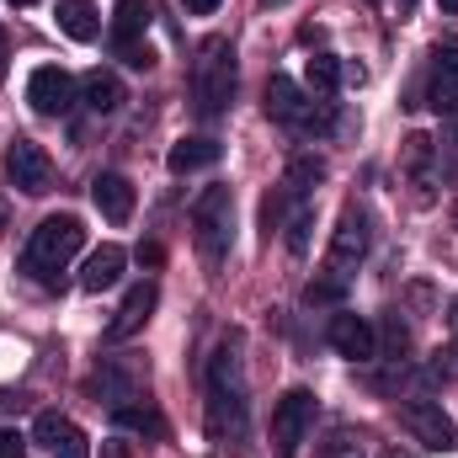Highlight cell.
<instances>
[{"label": "cell", "mask_w": 458, "mask_h": 458, "mask_svg": "<svg viewBox=\"0 0 458 458\" xmlns=\"http://www.w3.org/2000/svg\"><path fill=\"white\" fill-rule=\"evenodd\" d=\"M245 427H250V400H245L240 342H219L208 357V432L219 448H240Z\"/></svg>", "instance_id": "1"}, {"label": "cell", "mask_w": 458, "mask_h": 458, "mask_svg": "<svg viewBox=\"0 0 458 458\" xmlns=\"http://www.w3.org/2000/svg\"><path fill=\"white\" fill-rule=\"evenodd\" d=\"M81 245H86V225H81L75 214H48L43 225L27 234V245H21V272H27L32 283L54 288L59 272L81 256Z\"/></svg>", "instance_id": "2"}, {"label": "cell", "mask_w": 458, "mask_h": 458, "mask_svg": "<svg viewBox=\"0 0 458 458\" xmlns=\"http://www.w3.org/2000/svg\"><path fill=\"white\" fill-rule=\"evenodd\" d=\"M234 86H240V70H234V43L229 38H203L198 59H192V107L203 123L229 113L234 102Z\"/></svg>", "instance_id": "3"}, {"label": "cell", "mask_w": 458, "mask_h": 458, "mask_svg": "<svg viewBox=\"0 0 458 458\" xmlns=\"http://www.w3.org/2000/svg\"><path fill=\"white\" fill-rule=\"evenodd\" d=\"M192 234H198V250H203L208 267H219L229 256V245H234V192H229L225 182H214V187L198 192V203H192Z\"/></svg>", "instance_id": "4"}, {"label": "cell", "mask_w": 458, "mask_h": 458, "mask_svg": "<svg viewBox=\"0 0 458 458\" xmlns=\"http://www.w3.org/2000/svg\"><path fill=\"white\" fill-rule=\"evenodd\" d=\"M267 117H272V123H288V128H299V133H326V128H331V102H315V97H304L299 81L272 75V81H267Z\"/></svg>", "instance_id": "5"}, {"label": "cell", "mask_w": 458, "mask_h": 458, "mask_svg": "<svg viewBox=\"0 0 458 458\" xmlns=\"http://www.w3.org/2000/svg\"><path fill=\"white\" fill-rule=\"evenodd\" d=\"M310 427H315V394H310V389H288V394L272 405V454L293 458L304 448Z\"/></svg>", "instance_id": "6"}, {"label": "cell", "mask_w": 458, "mask_h": 458, "mask_svg": "<svg viewBox=\"0 0 458 458\" xmlns=\"http://www.w3.org/2000/svg\"><path fill=\"white\" fill-rule=\"evenodd\" d=\"M400 421H405V432H411L421 448H432V454H448L458 443L454 416H448L437 400H405V405H400Z\"/></svg>", "instance_id": "7"}, {"label": "cell", "mask_w": 458, "mask_h": 458, "mask_svg": "<svg viewBox=\"0 0 458 458\" xmlns=\"http://www.w3.org/2000/svg\"><path fill=\"white\" fill-rule=\"evenodd\" d=\"M75 97H81V86H75V75L59 70V64H38V70L27 75V102H32L38 117H64L75 107Z\"/></svg>", "instance_id": "8"}, {"label": "cell", "mask_w": 458, "mask_h": 458, "mask_svg": "<svg viewBox=\"0 0 458 458\" xmlns=\"http://www.w3.org/2000/svg\"><path fill=\"white\" fill-rule=\"evenodd\" d=\"M368 245H373V229H368V214L352 203V208H342V219H336V229H331V272L336 277H352V267L368 256Z\"/></svg>", "instance_id": "9"}, {"label": "cell", "mask_w": 458, "mask_h": 458, "mask_svg": "<svg viewBox=\"0 0 458 458\" xmlns=\"http://www.w3.org/2000/svg\"><path fill=\"white\" fill-rule=\"evenodd\" d=\"M5 176H11L27 198H43L48 182H54V160H48L43 144H32V139H11V149H5Z\"/></svg>", "instance_id": "10"}, {"label": "cell", "mask_w": 458, "mask_h": 458, "mask_svg": "<svg viewBox=\"0 0 458 458\" xmlns=\"http://www.w3.org/2000/svg\"><path fill=\"white\" fill-rule=\"evenodd\" d=\"M326 342L336 346L342 357H352V362H368V357H378L373 320H368V315H352V310H336V315H331V326H326Z\"/></svg>", "instance_id": "11"}, {"label": "cell", "mask_w": 458, "mask_h": 458, "mask_svg": "<svg viewBox=\"0 0 458 458\" xmlns=\"http://www.w3.org/2000/svg\"><path fill=\"white\" fill-rule=\"evenodd\" d=\"M32 437H38V443H43L54 458H91L86 432H81L70 416H59V411H38V421H32Z\"/></svg>", "instance_id": "12"}, {"label": "cell", "mask_w": 458, "mask_h": 458, "mask_svg": "<svg viewBox=\"0 0 458 458\" xmlns=\"http://www.w3.org/2000/svg\"><path fill=\"white\" fill-rule=\"evenodd\" d=\"M155 304H160V288H155V283L128 288V293H123V304H117V315L107 320V342H128V336H139V331L149 326Z\"/></svg>", "instance_id": "13"}, {"label": "cell", "mask_w": 458, "mask_h": 458, "mask_svg": "<svg viewBox=\"0 0 458 458\" xmlns=\"http://www.w3.org/2000/svg\"><path fill=\"white\" fill-rule=\"evenodd\" d=\"M91 203L102 208L107 225H128V219H133V182H128L123 171H102V176L91 182Z\"/></svg>", "instance_id": "14"}, {"label": "cell", "mask_w": 458, "mask_h": 458, "mask_svg": "<svg viewBox=\"0 0 458 458\" xmlns=\"http://www.w3.org/2000/svg\"><path fill=\"white\" fill-rule=\"evenodd\" d=\"M219 155H225V144L219 139H176L171 144V155H165V171L171 176H192V171H208V165H219Z\"/></svg>", "instance_id": "15"}, {"label": "cell", "mask_w": 458, "mask_h": 458, "mask_svg": "<svg viewBox=\"0 0 458 458\" xmlns=\"http://www.w3.org/2000/svg\"><path fill=\"white\" fill-rule=\"evenodd\" d=\"M123 267H128L123 245H102V250H91V256H86V267H81V288H86V293L113 288L117 277H123Z\"/></svg>", "instance_id": "16"}, {"label": "cell", "mask_w": 458, "mask_h": 458, "mask_svg": "<svg viewBox=\"0 0 458 458\" xmlns=\"http://www.w3.org/2000/svg\"><path fill=\"white\" fill-rule=\"evenodd\" d=\"M144 32H149V5H144V0H117V11H113L117 54H123V48H139V43H144Z\"/></svg>", "instance_id": "17"}, {"label": "cell", "mask_w": 458, "mask_h": 458, "mask_svg": "<svg viewBox=\"0 0 458 458\" xmlns=\"http://www.w3.org/2000/svg\"><path fill=\"white\" fill-rule=\"evenodd\" d=\"M81 102H86L91 113H117L128 97H123V81H117L113 70H86V81H81Z\"/></svg>", "instance_id": "18"}, {"label": "cell", "mask_w": 458, "mask_h": 458, "mask_svg": "<svg viewBox=\"0 0 458 458\" xmlns=\"http://www.w3.org/2000/svg\"><path fill=\"white\" fill-rule=\"evenodd\" d=\"M59 32L75 43H91L102 32V11L91 0H59Z\"/></svg>", "instance_id": "19"}, {"label": "cell", "mask_w": 458, "mask_h": 458, "mask_svg": "<svg viewBox=\"0 0 458 458\" xmlns=\"http://www.w3.org/2000/svg\"><path fill=\"white\" fill-rule=\"evenodd\" d=\"M113 427H123V432H139V437H155V443L171 432V427H165V416H160L149 400H144V405H133V400H128V405H117V411H113Z\"/></svg>", "instance_id": "20"}, {"label": "cell", "mask_w": 458, "mask_h": 458, "mask_svg": "<svg viewBox=\"0 0 458 458\" xmlns=\"http://www.w3.org/2000/svg\"><path fill=\"white\" fill-rule=\"evenodd\" d=\"M405 160H411V182H416V198H421V203H432V139H427V133L405 139Z\"/></svg>", "instance_id": "21"}, {"label": "cell", "mask_w": 458, "mask_h": 458, "mask_svg": "<svg viewBox=\"0 0 458 458\" xmlns=\"http://www.w3.org/2000/svg\"><path fill=\"white\" fill-rule=\"evenodd\" d=\"M320 182H326V160H320V155H293V160H288V176H283V187H288L293 198H310Z\"/></svg>", "instance_id": "22"}, {"label": "cell", "mask_w": 458, "mask_h": 458, "mask_svg": "<svg viewBox=\"0 0 458 458\" xmlns=\"http://www.w3.org/2000/svg\"><path fill=\"white\" fill-rule=\"evenodd\" d=\"M304 75H310V86L320 91V97H331L336 86L346 81V70H342V59H331V54H315L310 64H304Z\"/></svg>", "instance_id": "23"}, {"label": "cell", "mask_w": 458, "mask_h": 458, "mask_svg": "<svg viewBox=\"0 0 458 458\" xmlns=\"http://www.w3.org/2000/svg\"><path fill=\"white\" fill-rule=\"evenodd\" d=\"M320 458H368L362 432H352V427H331V437L320 443Z\"/></svg>", "instance_id": "24"}, {"label": "cell", "mask_w": 458, "mask_h": 458, "mask_svg": "<svg viewBox=\"0 0 458 458\" xmlns=\"http://www.w3.org/2000/svg\"><path fill=\"white\" fill-rule=\"evenodd\" d=\"M310 229H315V208L304 203V208L288 219V250H293V256H304V250H310Z\"/></svg>", "instance_id": "25"}, {"label": "cell", "mask_w": 458, "mask_h": 458, "mask_svg": "<svg viewBox=\"0 0 458 458\" xmlns=\"http://www.w3.org/2000/svg\"><path fill=\"white\" fill-rule=\"evenodd\" d=\"M427 107H437V113H458V81L437 75V81H432V91H427Z\"/></svg>", "instance_id": "26"}, {"label": "cell", "mask_w": 458, "mask_h": 458, "mask_svg": "<svg viewBox=\"0 0 458 458\" xmlns=\"http://www.w3.org/2000/svg\"><path fill=\"white\" fill-rule=\"evenodd\" d=\"M342 293H346V277H336V272H331L326 283H310V288H304L310 304H342Z\"/></svg>", "instance_id": "27"}, {"label": "cell", "mask_w": 458, "mask_h": 458, "mask_svg": "<svg viewBox=\"0 0 458 458\" xmlns=\"http://www.w3.org/2000/svg\"><path fill=\"white\" fill-rule=\"evenodd\" d=\"M0 458H27V432L21 427H0Z\"/></svg>", "instance_id": "28"}, {"label": "cell", "mask_w": 458, "mask_h": 458, "mask_svg": "<svg viewBox=\"0 0 458 458\" xmlns=\"http://www.w3.org/2000/svg\"><path fill=\"white\" fill-rule=\"evenodd\" d=\"M437 75H448V81H458V43H437Z\"/></svg>", "instance_id": "29"}, {"label": "cell", "mask_w": 458, "mask_h": 458, "mask_svg": "<svg viewBox=\"0 0 458 458\" xmlns=\"http://www.w3.org/2000/svg\"><path fill=\"white\" fill-rule=\"evenodd\" d=\"M117 59H123L128 70H149V64H155V48H149V43H139V48H123Z\"/></svg>", "instance_id": "30"}, {"label": "cell", "mask_w": 458, "mask_h": 458, "mask_svg": "<svg viewBox=\"0 0 458 458\" xmlns=\"http://www.w3.org/2000/svg\"><path fill=\"white\" fill-rule=\"evenodd\" d=\"M384 342H389V352H394V357L405 352V342H411V331H405V320H400V315H389V336H384Z\"/></svg>", "instance_id": "31"}, {"label": "cell", "mask_w": 458, "mask_h": 458, "mask_svg": "<svg viewBox=\"0 0 458 458\" xmlns=\"http://www.w3.org/2000/svg\"><path fill=\"white\" fill-rule=\"evenodd\" d=\"M219 5H225V0H182V11H187V16H214Z\"/></svg>", "instance_id": "32"}, {"label": "cell", "mask_w": 458, "mask_h": 458, "mask_svg": "<svg viewBox=\"0 0 458 458\" xmlns=\"http://www.w3.org/2000/svg\"><path fill=\"white\" fill-rule=\"evenodd\" d=\"M139 261H144V267H160V245H155V240H149V245H139Z\"/></svg>", "instance_id": "33"}, {"label": "cell", "mask_w": 458, "mask_h": 458, "mask_svg": "<svg viewBox=\"0 0 458 458\" xmlns=\"http://www.w3.org/2000/svg\"><path fill=\"white\" fill-rule=\"evenodd\" d=\"M102 458H133V448L128 443H102Z\"/></svg>", "instance_id": "34"}, {"label": "cell", "mask_w": 458, "mask_h": 458, "mask_svg": "<svg viewBox=\"0 0 458 458\" xmlns=\"http://www.w3.org/2000/svg\"><path fill=\"white\" fill-rule=\"evenodd\" d=\"M5 59H11V43H5V27H0V75H5Z\"/></svg>", "instance_id": "35"}, {"label": "cell", "mask_w": 458, "mask_h": 458, "mask_svg": "<svg viewBox=\"0 0 458 458\" xmlns=\"http://www.w3.org/2000/svg\"><path fill=\"white\" fill-rule=\"evenodd\" d=\"M443 368H448V373H458V346L448 352V362H443Z\"/></svg>", "instance_id": "36"}, {"label": "cell", "mask_w": 458, "mask_h": 458, "mask_svg": "<svg viewBox=\"0 0 458 458\" xmlns=\"http://www.w3.org/2000/svg\"><path fill=\"white\" fill-rule=\"evenodd\" d=\"M437 5H443V11H448V16H458V0H437Z\"/></svg>", "instance_id": "37"}, {"label": "cell", "mask_w": 458, "mask_h": 458, "mask_svg": "<svg viewBox=\"0 0 458 458\" xmlns=\"http://www.w3.org/2000/svg\"><path fill=\"white\" fill-rule=\"evenodd\" d=\"M5 219H11V208H5V198H0V229H5Z\"/></svg>", "instance_id": "38"}, {"label": "cell", "mask_w": 458, "mask_h": 458, "mask_svg": "<svg viewBox=\"0 0 458 458\" xmlns=\"http://www.w3.org/2000/svg\"><path fill=\"white\" fill-rule=\"evenodd\" d=\"M11 5H38V0H11Z\"/></svg>", "instance_id": "39"}, {"label": "cell", "mask_w": 458, "mask_h": 458, "mask_svg": "<svg viewBox=\"0 0 458 458\" xmlns=\"http://www.w3.org/2000/svg\"><path fill=\"white\" fill-rule=\"evenodd\" d=\"M267 5H283V0H267Z\"/></svg>", "instance_id": "40"}, {"label": "cell", "mask_w": 458, "mask_h": 458, "mask_svg": "<svg viewBox=\"0 0 458 458\" xmlns=\"http://www.w3.org/2000/svg\"><path fill=\"white\" fill-rule=\"evenodd\" d=\"M454 144H458V133H454Z\"/></svg>", "instance_id": "41"}]
</instances>
